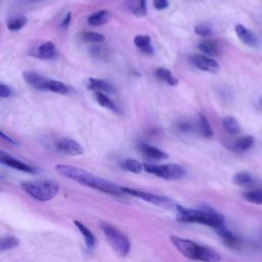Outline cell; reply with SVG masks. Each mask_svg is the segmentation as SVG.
Masks as SVG:
<instances>
[{"instance_id": "4316f807", "label": "cell", "mask_w": 262, "mask_h": 262, "mask_svg": "<svg viewBox=\"0 0 262 262\" xmlns=\"http://www.w3.org/2000/svg\"><path fill=\"white\" fill-rule=\"evenodd\" d=\"M244 198L250 203L262 205V188H253L244 192Z\"/></svg>"}, {"instance_id": "5b68a950", "label": "cell", "mask_w": 262, "mask_h": 262, "mask_svg": "<svg viewBox=\"0 0 262 262\" xmlns=\"http://www.w3.org/2000/svg\"><path fill=\"white\" fill-rule=\"evenodd\" d=\"M100 228L105 235L108 244L117 252V254L121 257H126L129 254L131 247L128 237L123 234L118 228L106 222H101Z\"/></svg>"}, {"instance_id": "1f68e13d", "label": "cell", "mask_w": 262, "mask_h": 262, "mask_svg": "<svg viewBox=\"0 0 262 262\" xmlns=\"http://www.w3.org/2000/svg\"><path fill=\"white\" fill-rule=\"evenodd\" d=\"M90 53L91 55H93L95 58L99 59V60H104L107 58L108 55V50L105 46H103L101 43L100 44H96L94 46H92L90 48Z\"/></svg>"}, {"instance_id": "e575fe53", "label": "cell", "mask_w": 262, "mask_h": 262, "mask_svg": "<svg viewBox=\"0 0 262 262\" xmlns=\"http://www.w3.org/2000/svg\"><path fill=\"white\" fill-rule=\"evenodd\" d=\"M194 33L201 37H208L212 34V30L207 25H199L194 28Z\"/></svg>"}, {"instance_id": "7402d4cb", "label": "cell", "mask_w": 262, "mask_h": 262, "mask_svg": "<svg viewBox=\"0 0 262 262\" xmlns=\"http://www.w3.org/2000/svg\"><path fill=\"white\" fill-rule=\"evenodd\" d=\"M156 76L159 80L166 82L170 86H175V85L178 84L177 78L168 69L158 68L156 70Z\"/></svg>"}, {"instance_id": "277c9868", "label": "cell", "mask_w": 262, "mask_h": 262, "mask_svg": "<svg viewBox=\"0 0 262 262\" xmlns=\"http://www.w3.org/2000/svg\"><path fill=\"white\" fill-rule=\"evenodd\" d=\"M21 188L33 199L40 202L52 200L59 191V185L52 180H33L20 183Z\"/></svg>"}, {"instance_id": "2e32d148", "label": "cell", "mask_w": 262, "mask_h": 262, "mask_svg": "<svg viewBox=\"0 0 262 262\" xmlns=\"http://www.w3.org/2000/svg\"><path fill=\"white\" fill-rule=\"evenodd\" d=\"M216 233L223 239V242L228 245L229 247L236 248L239 245V239L237 236H235L229 229H227L224 225H221L214 229Z\"/></svg>"}, {"instance_id": "8992f818", "label": "cell", "mask_w": 262, "mask_h": 262, "mask_svg": "<svg viewBox=\"0 0 262 262\" xmlns=\"http://www.w3.org/2000/svg\"><path fill=\"white\" fill-rule=\"evenodd\" d=\"M123 191L125 194H129L131 196L140 199L144 202H147L149 204H152L155 206H158V207H161L164 209L176 211V209L178 207V204H176L173 200H171L170 198L165 196V195H159V194H155L151 192L134 189V188H130V187H123Z\"/></svg>"}, {"instance_id": "d4e9b609", "label": "cell", "mask_w": 262, "mask_h": 262, "mask_svg": "<svg viewBox=\"0 0 262 262\" xmlns=\"http://www.w3.org/2000/svg\"><path fill=\"white\" fill-rule=\"evenodd\" d=\"M198 47L203 53L207 55H217L219 52L217 43L212 40H204L199 43Z\"/></svg>"}, {"instance_id": "60d3db41", "label": "cell", "mask_w": 262, "mask_h": 262, "mask_svg": "<svg viewBox=\"0 0 262 262\" xmlns=\"http://www.w3.org/2000/svg\"><path fill=\"white\" fill-rule=\"evenodd\" d=\"M44 0H21L23 3H26V4H35V3H38V2H42Z\"/></svg>"}, {"instance_id": "f35d334b", "label": "cell", "mask_w": 262, "mask_h": 262, "mask_svg": "<svg viewBox=\"0 0 262 262\" xmlns=\"http://www.w3.org/2000/svg\"><path fill=\"white\" fill-rule=\"evenodd\" d=\"M70 21H71V12H68L67 16L63 18V20H62V23H61V27H62V28H67V27L69 26Z\"/></svg>"}, {"instance_id": "3957f363", "label": "cell", "mask_w": 262, "mask_h": 262, "mask_svg": "<svg viewBox=\"0 0 262 262\" xmlns=\"http://www.w3.org/2000/svg\"><path fill=\"white\" fill-rule=\"evenodd\" d=\"M170 241L174 247L188 259L200 262H220L221 260L218 252L191 239L183 238L177 235H170Z\"/></svg>"}, {"instance_id": "7a4b0ae2", "label": "cell", "mask_w": 262, "mask_h": 262, "mask_svg": "<svg viewBox=\"0 0 262 262\" xmlns=\"http://www.w3.org/2000/svg\"><path fill=\"white\" fill-rule=\"evenodd\" d=\"M176 218L179 222L204 224L213 229L224 225L225 221L224 216L210 206H202L198 209H192L178 205L176 209Z\"/></svg>"}, {"instance_id": "d6a6232c", "label": "cell", "mask_w": 262, "mask_h": 262, "mask_svg": "<svg viewBox=\"0 0 262 262\" xmlns=\"http://www.w3.org/2000/svg\"><path fill=\"white\" fill-rule=\"evenodd\" d=\"M82 38L86 41V42H89V43H95V44H100L104 41V36L99 34V33H96V32H91V31H88V32H85L83 33V36Z\"/></svg>"}, {"instance_id": "ffe728a7", "label": "cell", "mask_w": 262, "mask_h": 262, "mask_svg": "<svg viewBox=\"0 0 262 262\" xmlns=\"http://www.w3.org/2000/svg\"><path fill=\"white\" fill-rule=\"evenodd\" d=\"M111 18V13L107 10H99L90 14L87 18L88 24L92 27H97L106 24Z\"/></svg>"}, {"instance_id": "ab89813d", "label": "cell", "mask_w": 262, "mask_h": 262, "mask_svg": "<svg viewBox=\"0 0 262 262\" xmlns=\"http://www.w3.org/2000/svg\"><path fill=\"white\" fill-rule=\"evenodd\" d=\"M0 135H1V137H2L3 139H5V140L9 141L10 143H12V144H17L13 139H11L9 136H7V135L4 133V131H1V132H0Z\"/></svg>"}, {"instance_id": "9a60e30c", "label": "cell", "mask_w": 262, "mask_h": 262, "mask_svg": "<svg viewBox=\"0 0 262 262\" xmlns=\"http://www.w3.org/2000/svg\"><path fill=\"white\" fill-rule=\"evenodd\" d=\"M87 87L91 90L101 91V92H104L106 94H111V93L115 92L114 87L110 83H107L104 80L97 79V78H89L88 83H87Z\"/></svg>"}, {"instance_id": "5bb4252c", "label": "cell", "mask_w": 262, "mask_h": 262, "mask_svg": "<svg viewBox=\"0 0 262 262\" xmlns=\"http://www.w3.org/2000/svg\"><path fill=\"white\" fill-rule=\"evenodd\" d=\"M56 47L52 41L42 43L36 50V56L41 59H52L56 56Z\"/></svg>"}, {"instance_id": "52a82bcc", "label": "cell", "mask_w": 262, "mask_h": 262, "mask_svg": "<svg viewBox=\"0 0 262 262\" xmlns=\"http://www.w3.org/2000/svg\"><path fill=\"white\" fill-rule=\"evenodd\" d=\"M143 168L146 172L159 176L164 179L175 180L181 179L185 175V170L177 164H165V165H155L145 163L143 164Z\"/></svg>"}, {"instance_id": "836d02e7", "label": "cell", "mask_w": 262, "mask_h": 262, "mask_svg": "<svg viewBox=\"0 0 262 262\" xmlns=\"http://www.w3.org/2000/svg\"><path fill=\"white\" fill-rule=\"evenodd\" d=\"M26 24H27V18H26V17H24V16L15 17V18H12V19L8 20V23H7V28H8L10 31H18V30H20Z\"/></svg>"}, {"instance_id": "9c48e42d", "label": "cell", "mask_w": 262, "mask_h": 262, "mask_svg": "<svg viewBox=\"0 0 262 262\" xmlns=\"http://www.w3.org/2000/svg\"><path fill=\"white\" fill-rule=\"evenodd\" d=\"M55 146L59 151L71 156H80L84 152L83 146L72 138H60L55 142Z\"/></svg>"}, {"instance_id": "7c38bea8", "label": "cell", "mask_w": 262, "mask_h": 262, "mask_svg": "<svg viewBox=\"0 0 262 262\" xmlns=\"http://www.w3.org/2000/svg\"><path fill=\"white\" fill-rule=\"evenodd\" d=\"M138 149L140 150V152L149 158V159H154V160H163V159H167L168 158V155L161 150L160 148L156 147V146H152V145H149L145 142H140L139 145H138Z\"/></svg>"}, {"instance_id": "4dcf8cb0", "label": "cell", "mask_w": 262, "mask_h": 262, "mask_svg": "<svg viewBox=\"0 0 262 262\" xmlns=\"http://www.w3.org/2000/svg\"><path fill=\"white\" fill-rule=\"evenodd\" d=\"M123 168L129 172H132V173H140L142 171L143 168V165L138 162L137 160H134V159H127L123 162L122 164Z\"/></svg>"}, {"instance_id": "ac0fdd59", "label": "cell", "mask_w": 262, "mask_h": 262, "mask_svg": "<svg viewBox=\"0 0 262 262\" xmlns=\"http://www.w3.org/2000/svg\"><path fill=\"white\" fill-rule=\"evenodd\" d=\"M127 9L136 16H144L146 14V1L145 0H127Z\"/></svg>"}, {"instance_id": "484cf974", "label": "cell", "mask_w": 262, "mask_h": 262, "mask_svg": "<svg viewBox=\"0 0 262 262\" xmlns=\"http://www.w3.org/2000/svg\"><path fill=\"white\" fill-rule=\"evenodd\" d=\"M19 244H20V241L18 237L14 235H4L1 237V241H0V251L4 252L7 250L14 249L18 247Z\"/></svg>"}, {"instance_id": "cb8c5ba5", "label": "cell", "mask_w": 262, "mask_h": 262, "mask_svg": "<svg viewBox=\"0 0 262 262\" xmlns=\"http://www.w3.org/2000/svg\"><path fill=\"white\" fill-rule=\"evenodd\" d=\"M233 182L238 186L249 187V186L254 185L255 179L253 178V176L251 174H249L247 172H239L233 176Z\"/></svg>"}, {"instance_id": "6da1fadb", "label": "cell", "mask_w": 262, "mask_h": 262, "mask_svg": "<svg viewBox=\"0 0 262 262\" xmlns=\"http://www.w3.org/2000/svg\"><path fill=\"white\" fill-rule=\"evenodd\" d=\"M54 169L58 174H60L63 177L70 178L82 185L100 190L104 193H108L116 196H122L123 194H125L122 186H119L118 184L111 182L106 179H103L101 177L95 176L90 172L79 167L66 164H57L54 167Z\"/></svg>"}, {"instance_id": "83f0119b", "label": "cell", "mask_w": 262, "mask_h": 262, "mask_svg": "<svg viewBox=\"0 0 262 262\" xmlns=\"http://www.w3.org/2000/svg\"><path fill=\"white\" fill-rule=\"evenodd\" d=\"M46 90H49L58 94H67L69 92V87L60 81L48 80Z\"/></svg>"}, {"instance_id": "d590c367", "label": "cell", "mask_w": 262, "mask_h": 262, "mask_svg": "<svg viewBox=\"0 0 262 262\" xmlns=\"http://www.w3.org/2000/svg\"><path fill=\"white\" fill-rule=\"evenodd\" d=\"M12 94H13V91H12V89H11L9 86H7V85H5V84H3V83L0 84V96H1L2 98L9 97V96H11Z\"/></svg>"}, {"instance_id": "8fae6325", "label": "cell", "mask_w": 262, "mask_h": 262, "mask_svg": "<svg viewBox=\"0 0 262 262\" xmlns=\"http://www.w3.org/2000/svg\"><path fill=\"white\" fill-rule=\"evenodd\" d=\"M24 80L32 87L39 89V90H46L48 79L44 78L43 76L39 75L33 71H26L23 73Z\"/></svg>"}, {"instance_id": "4fadbf2b", "label": "cell", "mask_w": 262, "mask_h": 262, "mask_svg": "<svg viewBox=\"0 0 262 262\" xmlns=\"http://www.w3.org/2000/svg\"><path fill=\"white\" fill-rule=\"evenodd\" d=\"M235 33L238 37V39L245 43L248 46H256L258 43V40L256 38V36L253 34V32H251L249 29H247L245 26L243 25H236L235 26Z\"/></svg>"}, {"instance_id": "74e56055", "label": "cell", "mask_w": 262, "mask_h": 262, "mask_svg": "<svg viewBox=\"0 0 262 262\" xmlns=\"http://www.w3.org/2000/svg\"><path fill=\"white\" fill-rule=\"evenodd\" d=\"M154 7L158 10H162L165 9L169 6V2L168 0H154Z\"/></svg>"}, {"instance_id": "ba28073f", "label": "cell", "mask_w": 262, "mask_h": 262, "mask_svg": "<svg viewBox=\"0 0 262 262\" xmlns=\"http://www.w3.org/2000/svg\"><path fill=\"white\" fill-rule=\"evenodd\" d=\"M190 61L195 68H198L202 71H205V72L218 73L220 70L218 62L216 60H214L213 58L206 56V55L194 54L190 57Z\"/></svg>"}, {"instance_id": "d6986e66", "label": "cell", "mask_w": 262, "mask_h": 262, "mask_svg": "<svg viewBox=\"0 0 262 262\" xmlns=\"http://www.w3.org/2000/svg\"><path fill=\"white\" fill-rule=\"evenodd\" d=\"M74 224L76 225L79 232L82 234L87 248H89V249L93 248L95 246V236L92 233V231L85 224H83L82 222H80L78 220H74Z\"/></svg>"}, {"instance_id": "f1b7e54d", "label": "cell", "mask_w": 262, "mask_h": 262, "mask_svg": "<svg viewBox=\"0 0 262 262\" xmlns=\"http://www.w3.org/2000/svg\"><path fill=\"white\" fill-rule=\"evenodd\" d=\"M254 145V138L251 135H247L237 139L234 143V148L238 151L249 150Z\"/></svg>"}, {"instance_id": "e0dca14e", "label": "cell", "mask_w": 262, "mask_h": 262, "mask_svg": "<svg viewBox=\"0 0 262 262\" xmlns=\"http://www.w3.org/2000/svg\"><path fill=\"white\" fill-rule=\"evenodd\" d=\"M135 46L142 51L145 54H152L154 53V48L151 45V39L148 35H144V34H139L136 35L134 37L133 40Z\"/></svg>"}, {"instance_id": "30bf717a", "label": "cell", "mask_w": 262, "mask_h": 262, "mask_svg": "<svg viewBox=\"0 0 262 262\" xmlns=\"http://www.w3.org/2000/svg\"><path fill=\"white\" fill-rule=\"evenodd\" d=\"M0 161L3 165L8 166L12 169L21 171V172H26V173H30V174H35L36 173V169L32 166H30L29 164H26L3 151L0 152Z\"/></svg>"}, {"instance_id": "44dd1931", "label": "cell", "mask_w": 262, "mask_h": 262, "mask_svg": "<svg viewBox=\"0 0 262 262\" xmlns=\"http://www.w3.org/2000/svg\"><path fill=\"white\" fill-rule=\"evenodd\" d=\"M95 99L96 101L103 107L105 108H108L115 113H120V110L119 107L116 105V103L110 98V96L104 93V92H101V91H95Z\"/></svg>"}, {"instance_id": "f546056e", "label": "cell", "mask_w": 262, "mask_h": 262, "mask_svg": "<svg viewBox=\"0 0 262 262\" xmlns=\"http://www.w3.org/2000/svg\"><path fill=\"white\" fill-rule=\"evenodd\" d=\"M222 125L224 127V129L230 133V134H237L239 132V126H238V123L237 121L235 120V118L231 117V116H228V117H225L223 120H222Z\"/></svg>"}, {"instance_id": "8d00e7d4", "label": "cell", "mask_w": 262, "mask_h": 262, "mask_svg": "<svg viewBox=\"0 0 262 262\" xmlns=\"http://www.w3.org/2000/svg\"><path fill=\"white\" fill-rule=\"evenodd\" d=\"M177 129L180 131V132H183V133H187L191 130V124L187 121H180L177 123Z\"/></svg>"}, {"instance_id": "603a6c76", "label": "cell", "mask_w": 262, "mask_h": 262, "mask_svg": "<svg viewBox=\"0 0 262 262\" xmlns=\"http://www.w3.org/2000/svg\"><path fill=\"white\" fill-rule=\"evenodd\" d=\"M198 129H199L200 134L203 137L211 138L213 136V130L211 128V125H210L208 119L204 115H201V114L199 115V118H198Z\"/></svg>"}]
</instances>
